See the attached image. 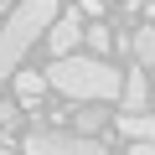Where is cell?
Wrapping results in <instances>:
<instances>
[{
  "mask_svg": "<svg viewBox=\"0 0 155 155\" xmlns=\"http://www.w3.org/2000/svg\"><path fill=\"white\" fill-rule=\"evenodd\" d=\"M47 83L78 104H104V98H119V72L109 57H57L47 67Z\"/></svg>",
  "mask_w": 155,
  "mask_h": 155,
  "instance_id": "cell-1",
  "label": "cell"
},
{
  "mask_svg": "<svg viewBox=\"0 0 155 155\" xmlns=\"http://www.w3.org/2000/svg\"><path fill=\"white\" fill-rule=\"evenodd\" d=\"M52 21H57V0H21L11 11L5 31H0V88H5V78L21 67V57L47 36Z\"/></svg>",
  "mask_w": 155,
  "mask_h": 155,
  "instance_id": "cell-2",
  "label": "cell"
},
{
  "mask_svg": "<svg viewBox=\"0 0 155 155\" xmlns=\"http://www.w3.org/2000/svg\"><path fill=\"white\" fill-rule=\"evenodd\" d=\"M21 155H109L98 134H72V129H31L21 140Z\"/></svg>",
  "mask_w": 155,
  "mask_h": 155,
  "instance_id": "cell-3",
  "label": "cell"
},
{
  "mask_svg": "<svg viewBox=\"0 0 155 155\" xmlns=\"http://www.w3.org/2000/svg\"><path fill=\"white\" fill-rule=\"evenodd\" d=\"M78 41H83V16H78V11H57V21L47 26V47H52V57H72Z\"/></svg>",
  "mask_w": 155,
  "mask_h": 155,
  "instance_id": "cell-4",
  "label": "cell"
},
{
  "mask_svg": "<svg viewBox=\"0 0 155 155\" xmlns=\"http://www.w3.org/2000/svg\"><path fill=\"white\" fill-rule=\"evenodd\" d=\"M119 104H124V114H145V109H150L145 67H129V78H119Z\"/></svg>",
  "mask_w": 155,
  "mask_h": 155,
  "instance_id": "cell-5",
  "label": "cell"
},
{
  "mask_svg": "<svg viewBox=\"0 0 155 155\" xmlns=\"http://www.w3.org/2000/svg\"><path fill=\"white\" fill-rule=\"evenodd\" d=\"M11 83H16V104H26V109H36L47 98V72H36V67H16Z\"/></svg>",
  "mask_w": 155,
  "mask_h": 155,
  "instance_id": "cell-6",
  "label": "cell"
},
{
  "mask_svg": "<svg viewBox=\"0 0 155 155\" xmlns=\"http://www.w3.org/2000/svg\"><path fill=\"white\" fill-rule=\"evenodd\" d=\"M67 119H72V134H98L104 129V104H78V109H67Z\"/></svg>",
  "mask_w": 155,
  "mask_h": 155,
  "instance_id": "cell-7",
  "label": "cell"
},
{
  "mask_svg": "<svg viewBox=\"0 0 155 155\" xmlns=\"http://www.w3.org/2000/svg\"><path fill=\"white\" fill-rule=\"evenodd\" d=\"M119 129H124V140H129V145L155 140V114H119Z\"/></svg>",
  "mask_w": 155,
  "mask_h": 155,
  "instance_id": "cell-8",
  "label": "cell"
},
{
  "mask_svg": "<svg viewBox=\"0 0 155 155\" xmlns=\"http://www.w3.org/2000/svg\"><path fill=\"white\" fill-rule=\"evenodd\" d=\"M129 52H134V67H155V26H140L129 36Z\"/></svg>",
  "mask_w": 155,
  "mask_h": 155,
  "instance_id": "cell-9",
  "label": "cell"
},
{
  "mask_svg": "<svg viewBox=\"0 0 155 155\" xmlns=\"http://www.w3.org/2000/svg\"><path fill=\"white\" fill-rule=\"evenodd\" d=\"M83 41H88V52H93V57H104V52H109V47H114V31H109V26H104V21H93V26H88V31H83Z\"/></svg>",
  "mask_w": 155,
  "mask_h": 155,
  "instance_id": "cell-10",
  "label": "cell"
},
{
  "mask_svg": "<svg viewBox=\"0 0 155 155\" xmlns=\"http://www.w3.org/2000/svg\"><path fill=\"white\" fill-rule=\"evenodd\" d=\"M16 119H21V104H0V129H11Z\"/></svg>",
  "mask_w": 155,
  "mask_h": 155,
  "instance_id": "cell-11",
  "label": "cell"
},
{
  "mask_svg": "<svg viewBox=\"0 0 155 155\" xmlns=\"http://www.w3.org/2000/svg\"><path fill=\"white\" fill-rule=\"evenodd\" d=\"M78 16H104V0H83V11Z\"/></svg>",
  "mask_w": 155,
  "mask_h": 155,
  "instance_id": "cell-12",
  "label": "cell"
},
{
  "mask_svg": "<svg viewBox=\"0 0 155 155\" xmlns=\"http://www.w3.org/2000/svg\"><path fill=\"white\" fill-rule=\"evenodd\" d=\"M129 155H155V140H140V145H129Z\"/></svg>",
  "mask_w": 155,
  "mask_h": 155,
  "instance_id": "cell-13",
  "label": "cell"
},
{
  "mask_svg": "<svg viewBox=\"0 0 155 155\" xmlns=\"http://www.w3.org/2000/svg\"><path fill=\"white\" fill-rule=\"evenodd\" d=\"M124 5H129V11H140V5H145V0H124Z\"/></svg>",
  "mask_w": 155,
  "mask_h": 155,
  "instance_id": "cell-14",
  "label": "cell"
}]
</instances>
